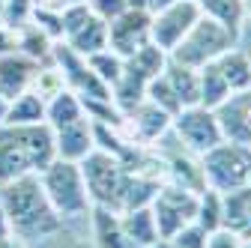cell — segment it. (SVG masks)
<instances>
[{
	"label": "cell",
	"mask_w": 251,
	"mask_h": 248,
	"mask_svg": "<svg viewBox=\"0 0 251 248\" xmlns=\"http://www.w3.org/2000/svg\"><path fill=\"white\" fill-rule=\"evenodd\" d=\"M159 159L165 165V182L179 185V189H188L195 195H201L206 189V179H203V171H201V156L188 152L179 141H176L174 149L159 152Z\"/></svg>",
	"instance_id": "obj_12"
},
{
	"label": "cell",
	"mask_w": 251,
	"mask_h": 248,
	"mask_svg": "<svg viewBox=\"0 0 251 248\" xmlns=\"http://www.w3.org/2000/svg\"><path fill=\"white\" fill-rule=\"evenodd\" d=\"M87 63H90V69L96 72V78H99L108 90L123 78V69H126V60H123L120 54H114L111 48H105V51H99V54L87 57Z\"/></svg>",
	"instance_id": "obj_28"
},
{
	"label": "cell",
	"mask_w": 251,
	"mask_h": 248,
	"mask_svg": "<svg viewBox=\"0 0 251 248\" xmlns=\"http://www.w3.org/2000/svg\"><path fill=\"white\" fill-rule=\"evenodd\" d=\"M239 39L230 33V30H225L222 24H215L209 18H198L192 24V30L182 36V42L168 54L174 63H182V66H192V69H201L206 63H212V60H218L225 51L236 48Z\"/></svg>",
	"instance_id": "obj_4"
},
{
	"label": "cell",
	"mask_w": 251,
	"mask_h": 248,
	"mask_svg": "<svg viewBox=\"0 0 251 248\" xmlns=\"http://www.w3.org/2000/svg\"><path fill=\"white\" fill-rule=\"evenodd\" d=\"M165 78H168L171 90L176 93V99H179L182 108H188V105H201V78H198V69L182 66V63H174V60L168 57Z\"/></svg>",
	"instance_id": "obj_21"
},
{
	"label": "cell",
	"mask_w": 251,
	"mask_h": 248,
	"mask_svg": "<svg viewBox=\"0 0 251 248\" xmlns=\"http://www.w3.org/2000/svg\"><path fill=\"white\" fill-rule=\"evenodd\" d=\"M150 209H152L155 227H159V236H162V239H171V236L179 233L185 224L195 222L198 195L188 192V189H179V185L162 182L159 192H155V198L150 200Z\"/></svg>",
	"instance_id": "obj_6"
},
{
	"label": "cell",
	"mask_w": 251,
	"mask_h": 248,
	"mask_svg": "<svg viewBox=\"0 0 251 248\" xmlns=\"http://www.w3.org/2000/svg\"><path fill=\"white\" fill-rule=\"evenodd\" d=\"M198 18H201V9L195 0H176L168 9L150 15V42L155 48H162L165 54H171Z\"/></svg>",
	"instance_id": "obj_8"
},
{
	"label": "cell",
	"mask_w": 251,
	"mask_h": 248,
	"mask_svg": "<svg viewBox=\"0 0 251 248\" xmlns=\"http://www.w3.org/2000/svg\"><path fill=\"white\" fill-rule=\"evenodd\" d=\"M198 9L203 18L222 24L225 30L239 39L242 36V27H245V0H198Z\"/></svg>",
	"instance_id": "obj_19"
},
{
	"label": "cell",
	"mask_w": 251,
	"mask_h": 248,
	"mask_svg": "<svg viewBox=\"0 0 251 248\" xmlns=\"http://www.w3.org/2000/svg\"><path fill=\"white\" fill-rule=\"evenodd\" d=\"M171 3H176V0H144V9H147L150 15H155V12H162V9H168Z\"/></svg>",
	"instance_id": "obj_36"
},
{
	"label": "cell",
	"mask_w": 251,
	"mask_h": 248,
	"mask_svg": "<svg viewBox=\"0 0 251 248\" xmlns=\"http://www.w3.org/2000/svg\"><path fill=\"white\" fill-rule=\"evenodd\" d=\"M242 239H245V236H239V233L230 230V227H218V230H212V233L206 236V248H239Z\"/></svg>",
	"instance_id": "obj_33"
},
{
	"label": "cell",
	"mask_w": 251,
	"mask_h": 248,
	"mask_svg": "<svg viewBox=\"0 0 251 248\" xmlns=\"http://www.w3.org/2000/svg\"><path fill=\"white\" fill-rule=\"evenodd\" d=\"M0 3H3V0H0Z\"/></svg>",
	"instance_id": "obj_42"
},
{
	"label": "cell",
	"mask_w": 251,
	"mask_h": 248,
	"mask_svg": "<svg viewBox=\"0 0 251 248\" xmlns=\"http://www.w3.org/2000/svg\"><path fill=\"white\" fill-rule=\"evenodd\" d=\"M215 120H218V129H222V138L227 144L251 149V90L230 93L215 108Z\"/></svg>",
	"instance_id": "obj_10"
},
{
	"label": "cell",
	"mask_w": 251,
	"mask_h": 248,
	"mask_svg": "<svg viewBox=\"0 0 251 248\" xmlns=\"http://www.w3.org/2000/svg\"><path fill=\"white\" fill-rule=\"evenodd\" d=\"M195 3H198V0H195Z\"/></svg>",
	"instance_id": "obj_43"
},
{
	"label": "cell",
	"mask_w": 251,
	"mask_h": 248,
	"mask_svg": "<svg viewBox=\"0 0 251 248\" xmlns=\"http://www.w3.org/2000/svg\"><path fill=\"white\" fill-rule=\"evenodd\" d=\"M18 51L24 57H30V60H36L39 66H51V60H54V39L30 21L24 30H18Z\"/></svg>",
	"instance_id": "obj_24"
},
{
	"label": "cell",
	"mask_w": 251,
	"mask_h": 248,
	"mask_svg": "<svg viewBox=\"0 0 251 248\" xmlns=\"http://www.w3.org/2000/svg\"><path fill=\"white\" fill-rule=\"evenodd\" d=\"M171 132L174 138L195 156H203L206 149H212L215 144H222V129H218L215 111L203 108V105H188L182 108L174 120H171Z\"/></svg>",
	"instance_id": "obj_7"
},
{
	"label": "cell",
	"mask_w": 251,
	"mask_h": 248,
	"mask_svg": "<svg viewBox=\"0 0 251 248\" xmlns=\"http://www.w3.org/2000/svg\"><path fill=\"white\" fill-rule=\"evenodd\" d=\"M33 123H45V99L39 93L27 90L9 102L3 126H33Z\"/></svg>",
	"instance_id": "obj_23"
},
{
	"label": "cell",
	"mask_w": 251,
	"mask_h": 248,
	"mask_svg": "<svg viewBox=\"0 0 251 248\" xmlns=\"http://www.w3.org/2000/svg\"><path fill=\"white\" fill-rule=\"evenodd\" d=\"M150 42V12L147 9H126L108 21V48L123 60L132 57Z\"/></svg>",
	"instance_id": "obj_9"
},
{
	"label": "cell",
	"mask_w": 251,
	"mask_h": 248,
	"mask_svg": "<svg viewBox=\"0 0 251 248\" xmlns=\"http://www.w3.org/2000/svg\"><path fill=\"white\" fill-rule=\"evenodd\" d=\"M201 171L206 189H215L222 195L242 189V185H248V149L222 141L201 156Z\"/></svg>",
	"instance_id": "obj_5"
},
{
	"label": "cell",
	"mask_w": 251,
	"mask_h": 248,
	"mask_svg": "<svg viewBox=\"0 0 251 248\" xmlns=\"http://www.w3.org/2000/svg\"><path fill=\"white\" fill-rule=\"evenodd\" d=\"M54 147H57V159L66 162H84L93 149H96V135H93V120H75L63 129H54Z\"/></svg>",
	"instance_id": "obj_14"
},
{
	"label": "cell",
	"mask_w": 251,
	"mask_h": 248,
	"mask_svg": "<svg viewBox=\"0 0 251 248\" xmlns=\"http://www.w3.org/2000/svg\"><path fill=\"white\" fill-rule=\"evenodd\" d=\"M33 9H36V0H3L0 3V24L18 33L33 21Z\"/></svg>",
	"instance_id": "obj_29"
},
{
	"label": "cell",
	"mask_w": 251,
	"mask_h": 248,
	"mask_svg": "<svg viewBox=\"0 0 251 248\" xmlns=\"http://www.w3.org/2000/svg\"><path fill=\"white\" fill-rule=\"evenodd\" d=\"M12 51H18V33H12L9 27L0 24V57L12 54Z\"/></svg>",
	"instance_id": "obj_35"
},
{
	"label": "cell",
	"mask_w": 251,
	"mask_h": 248,
	"mask_svg": "<svg viewBox=\"0 0 251 248\" xmlns=\"http://www.w3.org/2000/svg\"><path fill=\"white\" fill-rule=\"evenodd\" d=\"M212 63H215L218 75L225 78V84H227L230 93H245V90H251V54H248V51H242V48L236 45V48L225 51L218 60H212Z\"/></svg>",
	"instance_id": "obj_17"
},
{
	"label": "cell",
	"mask_w": 251,
	"mask_h": 248,
	"mask_svg": "<svg viewBox=\"0 0 251 248\" xmlns=\"http://www.w3.org/2000/svg\"><path fill=\"white\" fill-rule=\"evenodd\" d=\"M195 224H201L206 233L225 227V209H222V192L203 189L198 195V212H195Z\"/></svg>",
	"instance_id": "obj_26"
},
{
	"label": "cell",
	"mask_w": 251,
	"mask_h": 248,
	"mask_svg": "<svg viewBox=\"0 0 251 248\" xmlns=\"http://www.w3.org/2000/svg\"><path fill=\"white\" fill-rule=\"evenodd\" d=\"M239 248H251V236H248V239H242V245H239Z\"/></svg>",
	"instance_id": "obj_41"
},
{
	"label": "cell",
	"mask_w": 251,
	"mask_h": 248,
	"mask_svg": "<svg viewBox=\"0 0 251 248\" xmlns=\"http://www.w3.org/2000/svg\"><path fill=\"white\" fill-rule=\"evenodd\" d=\"M242 236H245V239L251 236V212H248V222H245V230H242Z\"/></svg>",
	"instance_id": "obj_38"
},
{
	"label": "cell",
	"mask_w": 251,
	"mask_h": 248,
	"mask_svg": "<svg viewBox=\"0 0 251 248\" xmlns=\"http://www.w3.org/2000/svg\"><path fill=\"white\" fill-rule=\"evenodd\" d=\"M198 78H201V105H203V108L215 111L218 105H222V102L230 96V90H227L225 78L218 75L215 63H206V66H201V69H198Z\"/></svg>",
	"instance_id": "obj_27"
},
{
	"label": "cell",
	"mask_w": 251,
	"mask_h": 248,
	"mask_svg": "<svg viewBox=\"0 0 251 248\" xmlns=\"http://www.w3.org/2000/svg\"><path fill=\"white\" fill-rule=\"evenodd\" d=\"M39 63L36 60L24 57L21 51H12V54H3L0 57V96L6 102H12L15 96L27 93L33 87L36 75H39Z\"/></svg>",
	"instance_id": "obj_13"
},
{
	"label": "cell",
	"mask_w": 251,
	"mask_h": 248,
	"mask_svg": "<svg viewBox=\"0 0 251 248\" xmlns=\"http://www.w3.org/2000/svg\"><path fill=\"white\" fill-rule=\"evenodd\" d=\"M248 182H251V149H248Z\"/></svg>",
	"instance_id": "obj_40"
},
{
	"label": "cell",
	"mask_w": 251,
	"mask_h": 248,
	"mask_svg": "<svg viewBox=\"0 0 251 248\" xmlns=\"http://www.w3.org/2000/svg\"><path fill=\"white\" fill-rule=\"evenodd\" d=\"M66 42L75 54H81V57H93V54H99V51H105L108 48V21L105 18H99L96 12H93L75 33H69Z\"/></svg>",
	"instance_id": "obj_18"
},
{
	"label": "cell",
	"mask_w": 251,
	"mask_h": 248,
	"mask_svg": "<svg viewBox=\"0 0 251 248\" xmlns=\"http://www.w3.org/2000/svg\"><path fill=\"white\" fill-rule=\"evenodd\" d=\"M42 245H45V248H93L90 239H84V236L66 230V224H63L57 233H51L48 239H42Z\"/></svg>",
	"instance_id": "obj_30"
},
{
	"label": "cell",
	"mask_w": 251,
	"mask_h": 248,
	"mask_svg": "<svg viewBox=\"0 0 251 248\" xmlns=\"http://www.w3.org/2000/svg\"><path fill=\"white\" fill-rule=\"evenodd\" d=\"M126 66H129L138 78H144V81L150 84L152 78H159V75L165 72V66H168V54H165L162 48H155L152 42H147L141 51H135L132 57H126Z\"/></svg>",
	"instance_id": "obj_25"
},
{
	"label": "cell",
	"mask_w": 251,
	"mask_h": 248,
	"mask_svg": "<svg viewBox=\"0 0 251 248\" xmlns=\"http://www.w3.org/2000/svg\"><path fill=\"white\" fill-rule=\"evenodd\" d=\"M87 222H90V242H93V248H138L129 236H126V230L120 224V212L93 206L90 215H87Z\"/></svg>",
	"instance_id": "obj_15"
},
{
	"label": "cell",
	"mask_w": 251,
	"mask_h": 248,
	"mask_svg": "<svg viewBox=\"0 0 251 248\" xmlns=\"http://www.w3.org/2000/svg\"><path fill=\"white\" fill-rule=\"evenodd\" d=\"M81 174H84L93 206L114 209V212L123 209V192H126V179H129V168H126L123 159L102 149H93L81 162Z\"/></svg>",
	"instance_id": "obj_3"
},
{
	"label": "cell",
	"mask_w": 251,
	"mask_h": 248,
	"mask_svg": "<svg viewBox=\"0 0 251 248\" xmlns=\"http://www.w3.org/2000/svg\"><path fill=\"white\" fill-rule=\"evenodd\" d=\"M206 236H209V233H206L201 224L192 222V224H185L179 233H174L171 239H174L179 248H206Z\"/></svg>",
	"instance_id": "obj_31"
},
{
	"label": "cell",
	"mask_w": 251,
	"mask_h": 248,
	"mask_svg": "<svg viewBox=\"0 0 251 248\" xmlns=\"http://www.w3.org/2000/svg\"><path fill=\"white\" fill-rule=\"evenodd\" d=\"M0 248H27V242L6 224L3 212H0Z\"/></svg>",
	"instance_id": "obj_34"
},
{
	"label": "cell",
	"mask_w": 251,
	"mask_h": 248,
	"mask_svg": "<svg viewBox=\"0 0 251 248\" xmlns=\"http://www.w3.org/2000/svg\"><path fill=\"white\" fill-rule=\"evenodd\" d=\"M36 176H39V185H42L48 203L54 206V212L63 222H78V219H87L90 215L93 203H90L87 182H84V174H81L78 162L54 159Z\"/></svg>",
	"instance_id": "obj_2"
},
{
	"label": "cell",
	"mask_w": 251,
	"mask_h": 248,
	"mask_svg": "<svg viewBox=\"0 0 251 248\" xmlns=\"http://www.w3.org/2000/svg\"><path fill=\"white\" fill-rule=\"evenodd\" d=\"M120 224H123L126 236H129L138 248H152L155 242L162 239L150 206H138V209H126V212H120Z\"/></svg>",
	"instance_id": "obj_20"
},
{
	"label": "cell",
	"mask_w": 251,
	"mask_h": 248,
	"mask_svg": "<svg viewBox=\"0 0 251 248\" xmlns=\"http://www.w3.org/2000/svg\"><path fill=\"white\" fill-rule=\"evenodd\" d=\"M0 212L24 242H42L66 224L48 203L36 174L0 185Z\"/></svg>",
	"instance_id": "obj_1"
},
{
	"label": "cell",
	"mask_w": 251,
	"mask_h": 248,
	"mask_svg": "<svg viewBox=\"0 0 251 248\" xmlns=\"http://www.w3.org/2000/svg\"><path fill=\"white\" fill-rule=\"evenodd\" d=\"M152 248H179V245H176L174 239H159V242H155Z\"/></svg>",
	"instance_id": "obj_37"
},
{
	"label": "cell",
	"mask_w": 251,
	"mask_h": 248,
	"mask_svg": "<svg viewBox=\"0 0 251 248\" xmlns=\"http://www.w3.org/2000/svg\"><path fill=\"white\" fill-rule=\"evenodd\" d=\"M87 6H90L93 12H96L99 18L111 21V18H117L120 12L129 9V0H87Z\"/></svg>",
	"instance_id": "obj_32"
},
{
	"label": "cell",
	"mask_w": 251,
	"mask_h": 248,
	"mask_svg": "<svg viewBox=\"0 0 251 248\" xmlns=\"http://www.w3.org/2000/svg\"><path fill=\"white\" fill-rule=\"evenodd\" d=\"M245 18L251 21V0H245Z\"/></svg>",
	"instance_id": "obj_39"
},
{
	"label": "cell",
	"mask_w": 251,
	"mask_h": 248,
	"mask_svg": "<svg viewBox=\"0 0 251 248\" xmlns=\"http://www.w3.org/2000/svg\"><path fill=\"white\" fill-rule=\"evenodd\" d=\"M27 174H36L30 152L12 138L9 129L0 126V185H6L12 179H21Z\"/></svg>",
	"instance_id": "obj_16"
},
{
	"label": "cell",
	"mask_w": 251,
	"mask_h": 248,
	"mask_svg": "<svg viewBox=\"0 0 251 248\" xmlns=\"http://www.w3.org/2000/svg\"><path fill=\"white\" fill-rule=\"evenodd\" d=\"M84 117H87L84 102L66 87L45 102V123L51 129H63V126H69V123H75V120H84Z\"/></svg>",
	"instance_id": "obj_22"
},
{
	"label": "cell",
	"mask_w": 251,
	"mask_h": 248,
	"mask_svg": "<svg viewBox=\"0 0 251 248\" xmlns=\"http://www.w3.org/2000/svg\"><path fill=\"white\" fill-rule=\"evenodd\" d=\"M171 114H165L162 108H155L152 102H141L132 114H126L123 120V135L129 138L132 144H141V147H152L159 144L168 132H171Z\"/></svg>",
	"instance_id": "obj_11"
}]
</instances>
